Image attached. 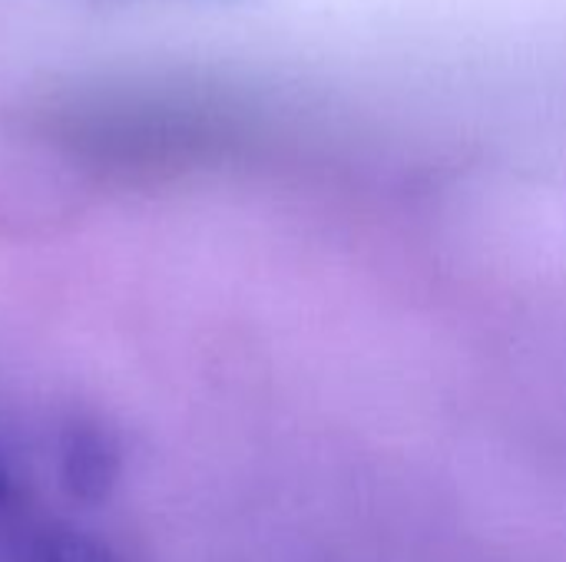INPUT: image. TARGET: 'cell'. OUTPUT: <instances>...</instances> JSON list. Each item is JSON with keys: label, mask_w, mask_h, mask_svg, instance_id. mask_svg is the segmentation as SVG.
Listing matches in <instances>:
<instances>
[]
</instances>
